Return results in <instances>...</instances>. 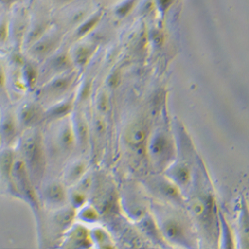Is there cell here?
Wrapping results in <instances>:
<instances>
[{"label":"cell","mask_w":249,"mask_h":249,"mask_svg":"<svg viewBox=\"0 0 249 249\" xmlns=\"http://www.w3.org/2000/svg\"><path fill=\"white\" fill-rule=\"evenodd\" d=\"M97 130H98V132H104V124H103V122H101V121H98V122H97Z\"/></svg>","instance_id":"33"},{"label":"cell","mask_w":249,"mask_h":249,"mask_svg":"<svg viewBox=\"0 0 249 249\" xmlns=\"http://www.w3.org/2000/svg\"><path fill=\"white\" fill-rule=\"evenodd\" d=\"M10 48L9 12L3 11L0 14V55H6Z\"/></svg>","instance_id":"11"},{"label":"cell","mask_w":249,"mask_h":249,"mask_svg":"<svg viewBox=\"0 0 249 249\" xmlns=\"http://www.w3.org/2000/svg\"><path fill=\"white\" fill-rule=\"evenodd\" d=\"M3 148V146H2V141H1V138H0V150H1Z\"/></svg>","instance_id":"35"},{"label":"cell","mask_w":249,"mask_h":249,"mask_svg":"<svg viewBox=\"0 0 249 249\" xmlns=\"http://www.w3.org/2000/svg\"><path fill=\"white\" fill-rule=\"evenodd\" d=\"M173 176L178 183H186L190 178L189 170L185 167H182V165H178L174 170Z\"/></svg>","instance_id":"23"},{"label":"cell","mask_w":249,"mask_h":249,"mask_svg":"<svg viewBox=\"0 0 249 249\" xmlns=\"http://www.w3.org/2000/svg\"><path fill=\"white\" fill-rule=\"evenodd\" d=\"M170 150V142L168 139L162 135H158L154 138L150 146L151 155L158 160L162 159L167 156Z\"/></svg>","instance_id":"14"},{"label":"cell","mask_w":249,"mask_h":249,"mask_svg":"<svg viewBox=\"0 0 249 249\" xmlns=\"http://www.w3.org/2000/svg\"><path fill=\"white\" fill-rule=\"evenodd\" d=\"M16 152L14 148L3 147L0 150V194L18 197L12 178Z\"/></svg>","instance_id":"5"},{"label":"cell","mask_w":249,"mask_h":249,"mask_svg":"<svg viewBox=\"0 0 249 249\" xmlns=\"http://www.w3.org/2000/svg\"><path fill=\"white\" fill-rule=\"evenodd\" d=\"M55 1L60 2V3H70L73 1V0H55Z\"/></svg>","instance_id":"34"},{"label":"cell","mask_w":249,"mask_h":249,"mask_svg":"<svg viewBox=\"0 0 249 249\" xmlns=\"http://www.w3.org/2000/svg\"><path fill=\"white\" fill-rule=\"evenodd\" d=\"M81 217L87 221H94L98 219V213L95 210L91 209V207H87V209L83 210L81 213Z\"/></svg>","instance_id":"26"},{"label":"cell","mask_w":249,"mask_h":249,"mask_svg":"<svg viewBox=\"0 0 249 249\" xmlns=\"http://www.w3.org/2000/svg\"><path fill=\"white\" fill-rule=\"evenodd\" d=\"M76 135L78 138V141L81 144L85 146L88 142V136H89V130L86 124V121L83 118H78L76 121Z\"/></svg>","instance_id":"18"},{"label":"cell","mask_w":249,"mask_h":249,"mask_svg":"<svg viewBox=\"0 0 249 249\" xmlns=\"http://www.w3.org/2000/svg\"><path fill=\"white\" fill-rule=\"evenodd\" d=\"M61 42L62 35L60 31L51 26L48 31L26 49L31 59L40 62L55 53L59 49Z\"/></svg>","instance_id":"3"},{"label":"cell","mask_w":249,"mask_h":249,"mask_svg":"<svg viewBox=\"0 0 249 249\" xmlns=\"http://www.w3.org/2000/svg\"><path fill=\"white\" fill-rule=\"evenodd\" d=\"M94 51H95V47L87 44L77 46L73 50V52L70 54L73 64L79 67L85 66L89 62L92 55L94 54Z\"/></svg>","instance_id":"13"},{"label":"cell","mask_w":249,"mask_h":249,"mask_svg":"<svg viewBox=\"0 0 249 249\" xmlns=\"http://www.w3.org/2000/svg\"><path fill=\"white\" fill-rule=\"evenodd\" d=\"M14 150L21 159L36 186L42 179L46 169V153L43 138L36 128L22 131Z\"/></svg>","instance_id":"1"},{"label":"cell","mask_w":249,"mask_h":249,"mask_svg":"<svg viewBox=\"0 0 249 249\" xmlns=\"http://www.w3.org/2000/svg\"><path fill=\"white\" fill-rule=\"evenodd\" d=\"M153 40H154V43L157 46H160L163 42V35L160 31H156L153 35Z\"/></svg>","instance_id":"31"},{"label":"cell","mask_w":249,"mask_h":249,"mask_svg":"<svg viewBox=\"0 0 249 249\" xmlns=\"http://www.w3.org/2000/svg\"><path fill=\"white\" fill-rule=\"evenodd\" d=\"M0 115H1V108H0Z\"/></svg>","instance_id":"37"},{"label":"cell","mask_w":249,"mask_h":249,"mask_svg":"<svg viewBox=\"0 0 249 249\" xmlns=\"http://www.w3.org/2000/svg\"><path fill=\"white\" fill-rule=\"evenodd\" d=\"M21 74L26 88H34L39 79V70L33 61L23 59L21 64Z\"/></svg>","instance_id":"12"},{"label":"cell","mask_w":249,"mask_h":249,"mask_svg":"<svg viewBox=\"0 0 249 249\" xmlns=\"http://www.w3.org/2000/svg\"><path fill=\"white\" fill-rule=\"evenodd\" d=\"M3 11H5V10H4V9H3L1 6H0V14H1Z\"/></svg>","instance_id":"36"},{"label":"cell","mask_w":249,"mask_h":249,"mask_svg":"<svg viewBox=\"0 0 249 249\" xmlns=\"http://www.w3.org/2000/svg\"><path fill=\"white\" fill-rule=\"evenodd\" d=\"M26 0L14 5L9 12V32L11 51L20 52L30 23V11L26 6Z\"/></svg>","instance_id":"2"},{"label":"cell","mask_w":249,"mask_h":249,"mask_svg":"<svg viewBox=\"0 0 249 249\" xmlns=\"http://www.w3.org/2000/svg\"><path fill=\"white\" fill-rule=\"evenodd\" d=\"M147 139V132L141 124H135L126 132L127 142L134 147H139Z\"/></svg>","instance_id":"15"},{"label":"cell","mask_w":249,"mask_h":249,"mask_svg":"<svg viewBox=\"0 0 249 249\" xmlns=\"http://www.w3.org/2000/svg\"><path fill=\"white\" fill-rule=\"evenodd\" d=\"M162 188L161 191L164 194V196H167L171 198H177L178 196V192L177 190L176 186H174L171 183H162Z\"/></svg>","instance_id":"25"},{"label":"cell","mask_w":249,"mask_h":249,"mask_svg":"<svg viewBox=\"0 0 249 249\" xmlns=\"http://www.w3.org/2000/svg\"><path fill=\"white\" fill-rule=\"evenodd\" d=\"M71 200H72V203L75 206L78 207V206H81L83 203H84L85 196H84V195H83L82 193H75V194L72 195Z\"/></svg>","instance_id":"30"},{"label":"cell","mask_w":249,"mask_h":249,"mask_svg":"<svg viewBox=\"0 0 249 249\" xmlns=\"http://www.w3.org/2000/svg\"><path fill=\"white\" fill-rule=\"evenodd\" d=\"M11 105V100L7 88L6 57L0 55V108Z\"/></svg>","instance_id":"10"},{"label":"cell","mask_w":249,"mask_h":249,"mask_svg":"<svg viewBox=\"0 0 249 249\" xmlns=\"http://www.w3.org/2000/svg\"><path fill=\"white\" fill-rule=\"evenodd\" d=\"M164 234L171 239H179L182 236L180 225L176 221H168L163 227Z\"/></svg>","instance_id":"20"},{"label":"cell","mask_w":249,"mask_h":249,"mask_svg":"<svg viewBox=\"0 0 249 249\" xmlns=\"http://www.w3.org/2000/svg\"><path fill=\"white\" fill-rule=\"evenodd\" d=\"M120 82V77L118 74H113L110 76L109 80H108V84L111 86V87H116Z\"/></svg>","instance_id":"32"},{"label":"cell","mask_w":249,"mask_h":249,"mask_svg":"<svg viewBox=\"0 0 249 249\" xmlns=\"http://www.w3.org/2000/svg\"><path fill=\"white\" fill-rule=\"evenodd\" d=\"M74 77V74L68 71L49 79L41 88L39 95L46 101L62 96L73 84Z\"/></svg>","instance_id":"7"},{"label":"cell","mask_w":249,"mask_h":249,"mask_svg":"<svg viewBox=\"0 0 249 249\" xmlns=\"http://www.w3.org/2000/svg\"><path fill=\"white\" fill-rule=\"evenodd\" d=\"M98 107L102 112H107L110 109V104L107 95L102 94L98 101Z\"/></svg>","instance_id":"27"},{"label":"cell","mask_w":249,"mask_h":249,"mask_svg":"<svg viewBox=\"0 0 249 249\" xmlns=\"http://www.w3.org/2000/svg\"><path fill=\"white\" fill-rule=\"evenodd\" d=\"M23 1V0H0V6H1L4 10L9 11L14 5L17 3Z\"/></svg>","instance_id":"29"},{"label":"cell","mask_w":249,"mask_h":249,"mask_svg":"<svg viewBox=\"0 0 249 249\" xmlns=\"http://www.w3.org/2000/svg\"><path fill=\"white\" fill-rule=\"evenodd\" d=\"M138 0H124L115 7V14L120 18L128 16L135 8Z\"/></svg>","instance_id":"19"},{"label":"cell","mask_w":249,"mask_h":249,"mask_svg":"<svg viewBox=\"0 0 249 249\" xmlns=\"http://www.w3.org/2000/svg\"><path fill=\"white\" fill-rule=\"evenodd\" d=\"M85 170V165L83 163H76L69 169V171L66 174V179L69 182H73L77 179H79L83 173H84Z\"/></svg>","instance_id":"22"},{"label":"cell","mask_w":249,"mask_h":249,"mask_svg":"<svg viewBox=\"0 0 249 249\" xmlns=\"http://www.w3.org/2000/svg\"><path fill=\"white\" fill-rule=\"evenodd\" d=\"M102 18V11H96L92 14L89 18H86L85 20L79 24V26L76 29V36L81 38L83 36L87 35L92 29L96 27V25L99 23L100 19Z\"/></svg>","instance_id":"17"},{"label":"cell","mask_w":249,"mask_h":249,"mask_svg":"<svg viewBox=\"0 0 249 249\" xmlns=\"http://www.w3.org/2000/svg\"><path fill=\"white\" fill-rule=\"evenodd\" d=\"M73 218L74 212L72 210H63L55 215V221L61 227H65L71 224Z\"/></svg>","instance_id":"21"},{"label":"cell","mask_w":249,"mask_h":249,"mask_svg":"<svg viewBox=\"0 0 249 249\" xmlns=\"http://www.w3.org/2000/svg\"><path fill=\"white\" fill-rule=\"evenodd\" d=\"M43 197L51 206L58 207L63 205L67 197L64 185L59 181L49 182L43 189Z\"/></svg>","instance_id":"9"},{"label":"cell","mask_w":249,"mask_h":249,"mask_svg":"<svg viewBox=\"0 0 249 249\" xmlns=\"http://www.w3.org/2000/svg\"><path fill=\"white\" fill-rule=\"evenodd\" d=\"M72 109V104L70 101H64L60 102L56 105L49 108L47 111H45V118L51 119V120H60L63 119L65 116H67Z\"/></svg>","instance_id":"16"},{"label":"cell","mask_w":249,"mask_h":249,"mask_svg":"<svg viewBox=\"0 0 249 249\" xmlns=\"http://www.w3.org/2000/svg\"><path fill=\"white\" fill-rule=\"evenodd\" d=\"M193 212L196 214V215H202L204 213V212L206 211L205 209V203H203L201 200H196L193 203Z\"/></svg>","instance_id":"28"},{"label":"cell","mask_w":249,"mask_h":249,"mask_svg":"<svg viewBox=\"0 0 249 249\" xmlns=\"http://www.w3.org/2000/svg\"><path fill=\"white\" fill-rule=\"evenodd\" d=\"M16 117L21 131L36 128L45 119V111L36 102H23L15 108Z\"/></svg>","instance_id":"6"},{"label":"cell","mask_w":249,"mask_h":249,"mask_svg":"<svg viewBox=\"0 0 249 249\" xmlns=\"http://www.w3.org/2000/svg\"><path fill=\"white\" fill-rule=\"evenodd\" d=\"M45 60L46 63L42 73L44 77H48V80L51 78V76L55 77L57 75L68 72L73 65L71 56L67 52L56 51Z\"/></svg>","instance_id":"8"},{"label":"cell","mask_w":249,"mask_h":249,"mask_svg":"<svg viewBox=\"0 0 249 249\" xmlns=\"http://www.w3.org/2000/svg\"><path fill=\"white\" fill-rule=\"evenodd\" d=\"M176 0H155V4L161 14L167 13Z\"/></svg>","instance_id":"24"},{"label":"cell","mask_w":249,"mask_h":249,"mask_svg":"<svg viewBox=\"0 0 249 249\" xmlns=\"http://www.w3.org/2000/svg\"><path fill=\"white\" fill-rule=\"evenodd\" d=\"M21 133L22 131L19 126L15 108H13L11 105L1 108L0 138L2 141V146L6 148H14Z\"/></svg>","instance_id":"4"}]
</instances>
